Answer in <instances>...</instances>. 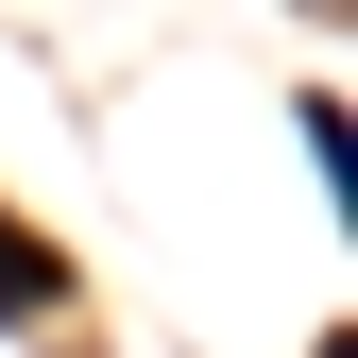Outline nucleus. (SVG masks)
Returning a JSON list of instances; mask_svg holds the SVG:
<instances>
[{
    "label": "nucleus",
    "mask_w": 358,
    "mask_h": 358,
    "mask_svg": "<svg viewBox=\"0 0 358 358\" xmlns=\"http://www.w3.org/2000/svg\"><path fill=\"white\" fill-rule=\"evenodd\" d=\"M34 307H69V256H52V239H17V222H0V324H34Z\"/></svg>",
    "instance_id": "f257e3e1"
}]
</instances>
